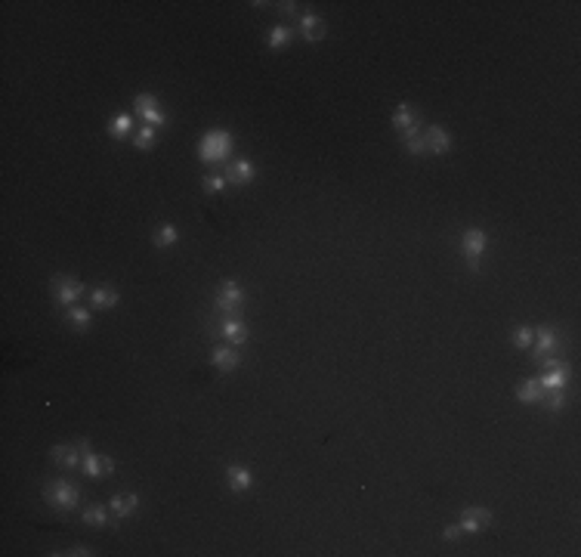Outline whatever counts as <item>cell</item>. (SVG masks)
I'll return each instance as SVG.
<instances>
[{"instance_id": "7a4b0ae2", "label": "cell", "mask_w": 581, "mask_h": 557, "mask_svg": "<svg viewBox=\"0 0 581 557\" xmlns=\"http://www.w3.org/2000/svg\"><path fill=\"white\" fill-rule=\"evenodd\" d=\"M43 499H47L56 511H71V507L80 501V489L68 480H53V483L43 486Z\"/></svg>"}, {"instance_id": "ac0fdd59", "label": "cell", "mask_w": 581, "mask_h": 557, "mask_svg": "<svg viewBox=\"0 0 581 557\" xmlns=\"http://www.w3.org/2000/svg\"><path fill=\"white\" fill-rule=\"evenodd\" d=\"M49 455H53V461L59 464V468H65V470H71V468H78L80 464V452H78V446H65V443H59V446H53V452H49Z\"/></svg>"}, {"instance_id": "44dd1931", "label": "cell", "mask_w": 581, "mask_h": 557, "mask_svg": "<svg viewBox=\"0 0 581 557\" xmlns=\"http://www.w3.org/2000/svg\"><path fill=\"white\" fill-rule=\"evenodd\" d=\"M80 470H84L87 477H93V480H105L102 455H96V452H84V455H80Z\"/></svg>"}, {"instance_id": "9a60e30c", "label": "cell", "mask_w": 581, "mask_h": 557, "mask_svg": "<svg viewBox=\"0 0 581 557\" xmlns=\"http://www.w3.org/2000/svg\"><path fill=\"white\" fill-rule=\"evenodd\" d=\"M210 362H214L220 371H235V369H238V362H241V356L235 353V347H214Z\"/></svg>"}, {"instance_id": "836d02e7", "label": "cell", "mask_w": 581, "mask_h": 557, "mask_svg": "<svg viewBox=\"0 0 581 557\" xmlns=\"http://www.w3.org/2000/svg\"><path fill=\"white\" fill-rule=\"evenodd\" d=\"M74 446H78V452H80V455H84V452H93L90 439H84V437H80V439H74Z\"/></svg>"}, {"instance_id": "5b68a950", "label": "cell", "mask_w": 581, "mask_h": 557, "mask_svg": "<svg viewBox=\"0 0 581 557\" xmlns=\"http://www.w3.org/2000/svg\"><path fill=\"white\" fill-rule=\"evenodd\" d=\"M133 105H136V111L142 115V121L152 124V127H161V124H167V111L161 109V102L152 96V93H136V96H133Z\"/></svg>"}, {"instance_id": "52a82bcc", "label": "cell", "mask_w": 581, "mask_h": 557, "mask_svg": "<svg viewBox=\"0 0 581 557\" xmlns=\"http://www.w3.org/2000/svg\"><path fill=\"white\" fill-rule=\"evenodd\" d=\"M488 523H492V511H488V507H467V511L461 514V529L467 532V536L482 532Z\"/></svg>"}, {"instance_id": "d590c367", "label": "cell", "mask_w": 581, "mask_h": 557, "mask_svg": "<svg viewBox=\"0 0 581 557\" xmlns=\"http://www.w3.org/2000/svg\"><path fill=\"white\" fill-rule=\"evenodd\" d=\"M278 6H282V12H290V16L297 12V3H294V0H284V3H278Z\"/></svg>"}, {"instance_id": "30bf717a", "label": "cell", "mask_w": 581, "mask_h": 557, "mask_svg": "<svg viewBox=\"0 0 581 557\" xmlns=\"http://www.w3.org/2000/svg\"><path fill=\"white\" fill-rule=\"evenodd\" d=\"M424 142H426V152L433 155H448L451 149V133L445 127H439V124H433V127L424 130Z\"/></svg>"}, {"instance_id": "f1b7e54d", "label": "cell", "mask_w": 581, "mask_h": 557, "mask_svg": "<svg viewBox=\"0 0 581 557\" xmlns=\"http://www.w3.org/2000/svg\"><path fill=\"white\" fill-rule=\"evenodd\" d=\"M532 340H535V328H532V325H516V328H513V347L529 350Z\"/></svg>"}, {"instance_id": "7c38bea8", "label": "cell", "mask_w": 581, "mask_h": 557, "mask_svg": "<svg viewBox=\"0 0 581 557\" xmlns=\"http://www.w3.org/2000/svg\"><path fill=\"white\" fill-rule=\"evenodd\" d=\"M566 381H569V365L566 362L550 365V369H544V375L538 378L541 390H566Z\"/></svg>"}, {"instance_id": "4fadbf2b", "label": "cell", "mask_w": 581, "mask_h": 557, "mask_svg": "<svg viewBox=\"0 0 581 557\" xmlns=\"http://www.w3.org/2000/svg\"><path fill=\"white\" fill-rule=\"evenodd\" d=\"M297 31H300L303 41L315 43V41H321V37H325V19L315 16V12H306V16L300 19V25H297Z\"/></svg>"}, {"instance_id": "83f0119b", "label": "cell", "mask_w": 581, "mask_h": 557, "mask_svg": "<svg viewBox=\"0 0 581 557\" xmlns=\"http://www.w3.org/2000/svg\"><path fill=\"white\" fill-rule=\"evenodd\" d=\"M84 520L90 526H96V529H105V526H109V511H105L102 505H93L84 511Z\"/></svg>"}, {"instance_id": "4dcf8cb0", "label": "cell", "mask_w": 581, "mask_h": 557, "mask_svg": "<svg viewBox=\"0 0 581 557\" xmlns=\"http://www.w3.org/2000/svg\"><path fill=\"white\" fill-rule=\"evenodd\" d=\"M547 408H550V412L566 408V393H562V390H550V393H547Z\"/></svg>"}, {"instance_id": "ffe728a7", "label": "cell", "mask_w": 581, "mask_h": 557, "mask_svg": "<svg viewBox=\"0 0 581 557\" xmlns=\"http://www.w3.org/2000/svg\"><path fill=\"white\" fill-rule=\"evenodd\" d=\"M90 303H93V309H111V307L121 303V294H117L115 288H93Z\"/></svg>"}, {"instance_id": "5bb4252c", "label": "cell", "mask_w": 581, "mask_h": 557, "mask_svg": "<svg viewBox=\"0 0 581 557\" xmlns=\"http://www.w3.org/2000/svg\"><path fill=\"white\" fill-rule=\"evenodd\" d=\"M109 507H111L115 517H130V514L139 507V495L136 492H117V495H111Z\"/></svg>"}, {"instance_id": "e0dca14e", "label": "cell", "mask_w": 581, "mask_h": 557, "mask_svg": "<svg viewBox=\"0 0 581 557\" xmlns=\"http://www.w3.org/2000/svg\"><path fill=\"white\" fill-rule=\"evenodd\" d=\"M420 124V118H418V111L411 109V102H399L396 105V111H393V127L396 130H411V127H418Z\"/></svg>"}, {"instance_id": "1f68e13d", "label": "cell", "mask_w": 581, "mask_h": 557, "mask_svg": "<svg viewBox=\"0 0 581 557\" xmlns=\"http://www.w3.org/2000/svg\"><path fill=\"white\" fill-rule=\"evenodd\" d=\"M53 554H68V557H87V554H93V548H87V545H74V548H68V551H53Z\"/></svg>"}, {"instance_id": "d6986e66", "label": "cell", "mask_w": 581, "mask_h": 557, "mask_svg": "<svg viewBox=\"0 0 581 557\" xmlns=\"http://www.w3.org/2000/svg\"><path fill=\"white\" fill-rule=\"evenodd\" d=\"M65 322L74 328V331H87V325H90V319H93V313H90V307H80V303H71V307H65Z\"/></svg>"}, {"instance_id": "9c48e42d", "label": "cell", "mask_w": 581, "mask_h": 557, "mask_svg": "<svg viewBox=\"0 0 581 557\" xmlns=\"http://www.w3.org/2000/svg\"><path fill=\"white\" fill-rule=\"evenodd\" d=\"M220 334H223V338H226L232 347H241V344L247 340V325H244V319H241V316H223Z\"/></svg>"}, {"instance_id": "2e32d148", "label": "cell", "mask_w": 581, "mask_h": 557, "mask_svg": "<svg viewBox=\"0 0 581 557\" xmlns=\"http://www.w3.org/2000/svg\"><path fill=\"white\" fill-rule=\"evenodd\" d=\"M226 480H229V489L232 492H247L253 483V474L244 468V464H232V468L226 470Z\"/></svg>"}, {"instance_id": "4316f807", "label": "cell", "mask_w": 581, "mask_h": 557, "mask_svg": "<svg viewBox=\"0 0 581 557\" xmlns=\"http://www.w3.org/2000/svg\"><path fill=\"white\" fill-rule=\"evenodd\" d=\"M155 136H158V127H152V124H142V127L133 133V146L142 149V152H148V149L155 146Z\"/></svg>"}, {"instance_id": "e575fe53", "label": "cell", "mask_w": 581, "mask_h": 557, "mask_svg": "<svg viewBox=\"0 0 581 557\" xmlns=\"http://www.w3.org/2000/svg\"><path fill=\"white\" fill-rule=\"evenodd\" d=\"M102 470H105V477H111V474H115V461H111L109 455H102Z\"/></svg>"}, {"instance_id": "603a6c76", "label": "cell", "mask_w": 581, "mask_h": 557, "mask_svg": "<svg viewBox=\"0 0 581 557\" xmlns=\"http://www.w3.org/2000/svg\"><path fill=\"white\" fill-rule=\"evenodd\" d=\"M402 142H405V149L411 155H424L426 152V142H424V130H420V124H418V127H411V130H405V133H402Z\"/></svg>"}, {"instance_id": "6da1fadb", "label": "cell", "mask_w": 581, "mask_h": 557, "mask_svg": "<svg viewBox=\"0 0 581 557\" xmlns=\"http://www.w3.org/2000/svg\"><path fill=\"white\" fill-rule=\"evenodd\" d=\"M229 155H232V133L223 127L207 130V133L201 136V142H198V158H201L204 164H220Z\"/></svg>"}, {"instance_id": "ba28073f", "label": "cell", "mask_w": 581, "mask_h": 557, "mask_svg": "<svg viewBox=\"0 0 581 557\" xmlns=\"http://www.w3.org/2000/svg\"><path fill=\"white\" fill-rule=\"evenodd\" d=\"M223 177H226V183H232V186H251L253 177H257V167H253L247 158H238V161H232V164L226 167Z\"/></svg>"}, {"instance_id": "7402d4cb", "label": "cell", "mask_w": 581, "mask_h": 557, "mask_svg": "<svg viewBox=\"0 0 581 557\" xmlns=\"http://www.w3.org/2000/svg\"><path fill=\"white\" fill-rule=\"evenodd\" d=\"M130 130H133V121H130V115L117 111V115L109 118V136H111V140H124V136H130Z\"/></svg>"}, {"instance_id": "8992f818", "label": "cell", "mask_w": 581, "mask_h": 557, "mask_svg": "<svg viewBox=\"0 0 581 557\" xmlns=\"http://www.w3.org/2000/svg\"><path fill=\"white\" fill-rule=\"evenodd\" d=\"M486 248H488V232H486V229H479V226L464 229V235H461L464 257H467V260H479L482 254H486Z\"/></svg>"}, {"instance_id": "f546056e", "label": "cell", "mask_w": 581, "mask_h": 557, "mask_svg": "<svg viewBox=\"0 0 581 557\" xmlns=\"http://www.w3.org/2000/svg\"><path fill=\"white\" fill-rule=\"evenodd\" d=\"M226 177H223V173H207V177L201 179V189L207 192V195H216V192H223L226 189Z\"/></svg>"}, {"instance_id": "277c9868", "label": "cell", "mask_w": 581, "mask_h": 557, "mask_svg": "<svg viewBox=\"0 0 581 557\" xmlns=\"http://www.w3.org/2000/svg\"><path fill=\"white\" fill-rule=\"evenodd\" d=\"M244 288H241L238 282H223L220 294H216V309H220L223 316H241V307H244Z\"/></svg>"}, {"instance_id": "d4e9b609", "label": "cell", "mask_w": 581, "mask_h": 557, "mask_svg": "<svg viewBox=\"0 0 581 557\" xmlns=\"http://www.w3.org/2000/svg\"><path fill=\"white\" fill-rule=\"evenodd\" d=\"M541 393H544V390H541V384H538V378H532V381H523V384L516 387V400H519V402H538V400H541Z\"/></svg>"}, {"instance_id": "8fae6325", "label": "cell", "mask_w": 581, "mask_h": 557, "mask_svg": "<svg viewBox=\"0 0 581 557\" xmlns=\"http://www.w3.org/2000/svg\"><path fill=\"white\" fill-rule=\"evenodd\" d=\"M532 347H535V359L538 356H547V353H554L556 347H560V334L554 331V325H538Z\"/></svg>"}, {"instance_id": "cb8c5ba5", "label": "cell", "mask_w": 581, "mask_h": 557, "mask_svg": "<svg viewBox=\"0 0 581 557\" xmlns=\"http://www.w3.org/2000/svg\"><path fill=\"white\" fill-rule=\"evenodd\" d=\"M290 41H294V31L284 28V25H275V28L266 34V47L269 50H282L284 43H290Z\"/></svg>"}, {"instance_id": "d6a6232c", "label": "cell", "mask_w": 581, "mask_h": 557, "mask_svg": "<svg viewBox=\"0 0 581 557\" xmlns=\"http://www.w3.org/2000/svg\"><path fill=\"white\" fill-rule=\"evenodd\" d=\"M461 536H464L461 523H451V526H445V529H442V538H445V542H455V538H461Z\"/></svg>"}, {"instance_id": "3957f363", "label": "cell", "mask_w": 581, "mask_h": 557, "mask_svg": "<svg viewBox=\"0 0 581 557\" xmlns=\"http://www.w3.org/2000/svg\"><path fill=\"white\" fill-rule=\"evenodd\" d=\"M49 288H53V297L56 303H62V307H71V303L80 301V294H84V282L74 276H53L49 278Z\"/></svg>"}, {"instance_id": "484cf974", "label": "cell", "mask_w": 581, "mask_h": 557, "mask_svg": "<svg viewBox=\"0 0 581 557\" xmlns=\"http://www.w3.org/2000/svg\"><path fill=\"white\" fill-rule=\"evenodd\" d=\"M176 239H179V229L173 226V223H161V226L155 229V245H158V248L176 245Z\"/></svg>"}]
</instances>
